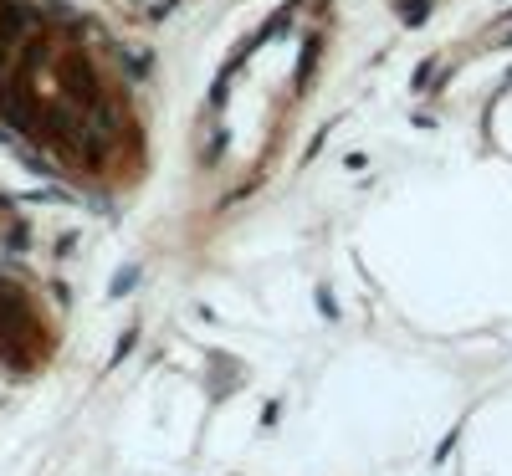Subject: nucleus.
I'll list each match as a JSON object with an SVG mask.
<instances>
[{"label":"nucleus","instance_id":"obj_1","mask_svg":"<svg viewBox=\"0 0 512 476\" xmlns=\"http://www.w3.org/2000/svg\"><path fill=\"white\" fill-rule=\"evenodd\" d=\"M0 108L72 159H108L123 113L108 98L82 41L36 21L21 0H0Z\"/></svg>","mask_w":512,"mask_h":476}]
</instances>
